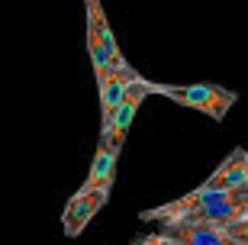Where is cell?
Masks as SVG:
<instances>
[{"instance_id":"9","label":"cell","mask_w":248,"mask_h":245,"mask_svg":"<svg viewBox=\"0 0 248 245\" xmlns=\"http://www.w3.org/2000/svg\"><path fill=\"white\" fill-rule=\"evenodd\" d=\"M136 245H171V236L168 232H161V236H142Z\"/></svg>"},{"instance_id":"1","label":"cell","mask_w":248,"mask_h":245,"mask_svg":"<svg viewBox=\"0 0 248 245\" xmlns=\"http://www.w3.org/2000/svg\"><path fill=\"white\" fill-rule=\"evenodd\" d=\"M84 7H87V52H91L93 78L100 84L110 68H126L129 62L113 36L110 19L103 13V0H84Z\"/></svg>"},{"instance_id":"3","label":"cell","mask_w":248,"mask_h":245,"mask_svg":"<svg viewBox=\"0 0 248 245\" xmlns=\"http://www.w3.org/2000/svg\"><path fill=\"white\" fill-rule=\"evenodd\" d=\"M152 94H155V81L139 78V81L129 84L126 97L120 100V107L113 110V116L100 126V139H103V142H110V146H116V148L126 146V136H129V129H132V123H136L139 107H142L145 97H152Z\"/></svg>"},{"instance_id":"4","label":"cell","mask_w":248,"mask_h":245,"mask_svg":"<svg viewBox=\"0 0 248 245\" xmlns=\"http://www.w3.org/2000/svg\"><path fill=\"white\" fill-rule=\"evenodd\" d=\"M110 203V187H81L68 203H64V213H62V229L68 239H78L87 229L97 213Z\"/></svg>"},{"instance_id":"7","label":"cell","mask_w":248,"mask_h":245,"mask_svg":"<svg viewBox=\"0 0 248 245\" xmlns=\"http://www.w3.org/2000/svg\"><path fill=\"white\" fill-rule=\"evenodd\" d=\"M123 148L110 146V142H97V152H93L91 171H87V181L84 187H113V178H116V162H120Z\"/></svg>"},{"instance_id":"2","label":"cell","mask_w":248,"mask_h":245,"mask_svg":"<svg viewBox=\"0 0 248 245\" xmlns=\"http://www.w3.org/2000/svg\"><path fill=\"white\" fill-rule=\"evenodd\" d=\"M155 94L174 100L187 110L206 113L213 123H222L226 113L239 103V94L229 87H219V84H155Z\"/></svg>"},{"instance_id":"5","label":"cell","mask_w":248,"mask_h":245,"mask_svg":"<svg viewBox=\"0 0 248 245\" xmlns=\"http://www.w3.org/2000/svg\"><path fill=\"white\" fill-rule=\"evenodd\" d=\"M139 78H142V74H139L132 65H126V68H110V71H107V78L97 84V91H100V126L113 116V110L120 107V100L126 97L129 84L139 81Z\"/></svg>"},{"instance_id":"8","label":"cell","mask_w":248,"mask_h":245,"mask_svg":"<svg viewBox=\"0 0 248 245\" xmlns=\"http://www.w3.org/2000/svg\"><path fill=\"white\" fill-rule=\"evenodd\" d=\"M222 229H226V232H229L239 245H248V213H245V216H239V219H232V223H226Z\"/></svg>"},{"instance_id":"6","label":"cell","mask_w":248,"mask_h":245,"mask_svg":"<svg viewBox=\"0 0 248 245\" xmlns=\"http://www.w3.org/2000/svg\"><path fill=\"white\" fill-rule=\"evenodd\" d=\"M248 184V152L245 148H232L219 162V168L203 181V187L213 191H232V187H245Z\"/></svg>"}]
</instances>
